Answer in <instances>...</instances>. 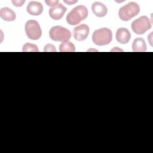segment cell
<instances>
[{"mask_svg":"<svg viewBox=\"0 0 153 153\" xmlns=\"http://www.w3.org/2000/svg\"><path fill=\"white\" fill-rule=\"evenodd\" d=\"M88 10L84 5H80L74 8L67 15L66 22L71 25H76L88 16Z\"/></svg>","mask_w":153,"mask_h":153,"instance_id":"6da1fadb","label":"cell"},{"mask_svg":"<svg viewBox=\"0 0 153 153\" xmlns=\"http://www.w3.org/2000/svg\"><path fill=\"white\" fill-rule=\"evenodd\" d=\"M112 39V31L106 27H102L96 30L92 35L93 43L99 46L109 44Z\"/></svg>","mask_w":153,"mask_h":153,"instance_id":"7a4b0ae2","label":"cell"},{"mask_svg":"<svg viewBox=\"0 0 153 153\" xmlns=\"http://www.w3.org/2000/svg\"><path fill=\"white\" fill-rule=\"evenodd\" d=\"M139 12V5L134 2H130L120 8L118 16L121 20L127 22L137 16Z\"/></svg>","mask_w":153,"mask_h":153,"instance_id":"3957f363","label":"cell"},{"mask_svg":"<svg viewBox=\"0 0 153 153\" xmlns=\"http://www.w3.org/2000/svg\"><path fill=\"white\" fill-rule=\"evenodd\" d=\"M49 36L53 41L65 42L68 41L71 38V32L65 27L60 26H55L50 29Z\"/></svg>","mask_w":153,"mask_h":153,"instance_id":"277c9868","label":"cell"},{"mask_svg":"<svg viewBox=\"0 0 153 153\" xmlns=\"http://www.w3.org/2000/svg\"><path fill=\"white\" fill-rule=\"evenodd\" d=\"M152 25L149 19L146 16H142L134 20L131 23V29L137 35H142L151 28Z\"/></svg>","mask_w":153,"mask_h":153,"instance_id":"5b68a950","label":"cell"},{"mask_svg":"<svg viewBox=\"0 0 153 153\" xmlns=\"http://www.w3.org/2000/svg\"><path fill=\"white\" fill-rule=\"evenodd\" d=\"M25 30L27 38L32 40H38L42 35V29L39 24L35 20L27 21L25 26Z\"/></svg>","mask_w":153,"mask_h":153,"instance_id":"8992f818","label":"cell"},{"mask_svg":"<svg viewBox=\"0 0 153 153\" xmlns=\"http://www.w3.org/2000/svg\"><path fill=\"white\" fill-rule=\"evenodd\" d=\"M89 27L85 24H81L74 29V37L78 41H84L88 36Z\"/></svg>","mask_w":153,"mask_h":153,"instance_id":"52a82bcc","label":"cell"},{"mask_svg":"<svg viewBox=\"0 0 153 153\" xmlns=\"http://www.w3.org/2000/svg\"><path fill=\"white\" fill-rule=\"evenodd\" d=\"M66 10V7L59 3L57 5L54 7H51L49 9V15L52 19L59 20L63 17Z\"/></svg>","mask_w":153,"mask_h":153,"instance_id":"ba28073f","label":"cell"},{"mask_svg":"<svg viewBox=\"0 0 153 153\" xmlns=\"http://www.w3.org/2000/svg\"><path fill=\"white\" fill-rule=\"evenodd\" d=\"M115 38L118 42L125 44L129 42L131 38V33L127 29L120 27L116 32Z\"/></svg>","mask_w":153,"mask_h":153,"instance_id":"9c48e42d","label":"cell"},{"mask_svg":"<svg viewBox=\"0 0 153 153\" xmlns=\"http://www.w3.org/2000/svg\"><path fill=\"white\" fill-rule=\"evenodd\" d=\"M44 10L43 5L37 1H30L27 5L26 11L32 16H39Z\"/></svg>","mask_w":153,"mask_h":153,"instance_id":"30bf717a","label":"cell"},{"mask_svg":"<svg viewBox=\"0 0 153 153\" xmlns=\"http://www.w3.org/2000/svg\"><path fill=\"white\" fill-rule=\"evenodd\" d=\"M91 10L93 14L98 17H103L108 13V9L105 5L100 2H94L91 5Z\"/></svg>","mask_w":153,"mask_h":153,"instance_id":"8fae6325","label":"cell"},{"mask_svg":"<svg viewBox=\"0 0 153 153\" xmlns=\"http://www.w3.org/2000/svg\"><path fill=\"white\" fill-rule=\"evenodd\" d=\"M0 17L5 21L11 22L16 20V15L14 11L10 8L4 7L0 10Z\"/></svg>","mask_w":153,"mask_h":153,"instance_id":"7c38bea8","label":"cell"},{"mask_svg":"<svg viewBox=\"0 0 153 153\" xmlns=\"http://www.w3.org/2000/svg\"><path fill=\"white\" fill-rule=\"evenodd\" d=\"M132 50L134 52H145L146 51V44L142 38H136L132 43Z\"/></svg>","mask_w":153,"mask_h":153,"instance_id":"4fadbf2b","label":"cell"},{"mask_svg":"<svg viewBox=\"0 0 153 153\" xmlns=\"http://www.w3.org/2000/svg\"><path fill=\"white\" fill-rule=\"evenodd\" d=\"M59 51L60 52H74L75 51V47L72 42L66 41L60 45Z\"/></svg>","mask_w":153,"mask_h":153,"instance_id":"5bb4252c","label":"cell"},{"mask_svg":"<svg viewBox=\"0 0 153 153\" xmlns=\"http://www.w3.org/2000/svg\"><path fill=\"white\" fill-rule=\"evenodd\" d=\"M22 51L23 52H38L39 49L36 45L31 43H26L22 48Z\"/></svg>","mask_w":153,"mask_h":153,"instance_id":"9a60e30c","label":"cell"},{"mask_svg":"<svg viewBox=\"0 0 153 153\" xmlns=\"http://www.w3.org/2000/svg\"><path fill=\"white\" fill-rule=\"evenodd\" d=\"M44 52H55L56 51V47L51 44H47L45 45L44 48Z\"/></svg>","mask_w":153,"mask_h":153,"instance_id":"2e32d148","label":"cell"},{"mask_svg":"<svg viewBox=\"0 0 153 153\" xmlns=\"http://www.w3.org/2000/svg\"><path fill=\"white\" fill-rule=\"evenodd\" d=\"M45 2L46 4L48 6H50L51 7H54L56 5H57L59 4V1L58 0L56 1H51V0H46L45 1Z\"/></svg>","mask_w":153,"mask_h":153,"instance_id":"e0dca14e","label":"cell"},{"mask_svg":"<svg viewBox=\"0 0 153 153\" xmlns=\"http://www.w3.org/2000/svg\"><path fill=\"white\" fill-rule=\"evenodd\" d=\"M25 2V0H19V1H16V0L14 1L13 0V1H12V3L13 4V5L17 7H22Z\"/></svg>","mask_w":153,"mask_h":153,"instance_id":"ac0fdd59","label":"cell"},{"mask_svg":"<svg viewBox=\"0 0 153 153\" xmlns=\"http://www.w3.org/2000/svg\"><path fill=\"white\" fill-rule=\"evenodd\" d=\"M63 2L66 4L71 5H72V4H74L78 2V1L77 0L76 1H73V0H72V1H63Z\"/></svg>","mask_w":153,"mask_h":153,"instance_id":"d6986e66","label":"cell"}]
</instances>
